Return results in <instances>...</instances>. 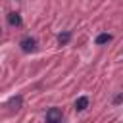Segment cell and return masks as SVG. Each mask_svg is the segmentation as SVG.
<instances>
[{
  "label": "cell",
  "instance_id": "6da1fadb",
  "mask_svg": "<svg viewBox=\"0 0 123 123\" xmlns=\"http://www.w3.org/2000/svg\"><path fill=\"white\" fill-rule=\"evenodd\" d=\"M46 121L48 123H62V110L60 108H50L46 111Z\"/></svg>",
  "mask_w": 123,
  "mask_h": 123
},
{
  "label": "cell",
  "instance_id": "7a4b0ae2",
  "mask_svg": "<svg viewBox=\"0 0 123 123\" xmlns=\"http://www.w3.org/2000/svg\"><path fill=\"white\" fill-rule=\"evenodd\" d=\"M19 46H21L23 52H35V48H37V40L31 38V37H25V38L19 42Z\"/></svg>",
  "mask_w": 123,
  "mask_h": 123
},
{
  "label": "cell",
  "instance_id": "3957f363",
  "mask_svg": "<svg viewBox=\"0 0 123 123\" xmlns=\"http://www.w3.org/2000/svg\"><path fill=\"white\" fill-rule=\"evenodd\" d=\"M8 23H10L12 27H19V25H21V17H19V13H15V12L8 13Z\"/></svg>",
  "mask_w": 123,
  "mask_h": 123
},
{
  "label": "cell",
  "instance_id": "277c9868",
  "mask_svg": "<svg viewBox=\"0 0 123 123\" xmlns=\"http://www.w3.org/2000/svg\"><path fill=\"white\" fill-rule=\"evenodd\" d=\"M86 108H88V98H86V96L77 98V102H75V110H77V111H83V110H86Z\"/></svg>",
  "mask_w": 123,
  "mask_h": 123
},
{
  "label": "cell",
  "instance_id": "5b68a950",
  "mask_svg": "<svg viewBox=\"0 0 123 123\" xmlns=\"http://www.w3.org/2000/svg\"><path fill=\"white\" fill-rule=\"evenodd\" d=\"M8 106H10V110H19V108H21V96H15V98H10V102H8Z\"/></svg>",
  "mask_w": 123,
  "mask_h": 123
},
{
  "label": "cell",
  "instance_id": "8992f818",
  "mask_svg": "<svg viewBox=\"0 0 123 123\" xmlns=\"http://www.w3.org/2000/svg\"><path fill=\"white\" fill-rule=\"evenodd\" d=\"M110 40H111V35H108V33H102V35L96 37V44H106Z\"/></svg>",
  "mask_w": 123,
  "mask_h": 123
},
{
  "label": "cell",
  "instance_id": "52a82bcc",
  "mask_svg": "<svg viewBox=\"0 0 123 123\" xmlns=\"http://www.w3.org/2000/svg\"><path fill=\"white\" fill-rule=\"evenodd\" d=\"M69 38H71V33H69V31H65V33H62V35L58 37V42L63 46V44H67V42H69Z\"/></svg>",
  "mask_w": 123,
  "mask_h": 123
}]
</instances>
